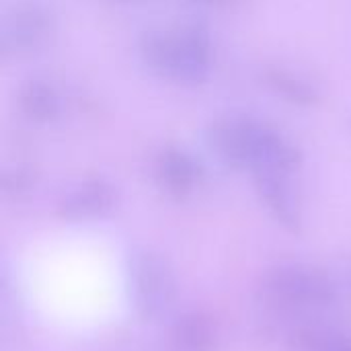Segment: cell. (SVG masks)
Instances as JSON below:
<instances>
[{
    "mask_svg": "<svg viewBox=\"0 0 351 351\" xmlns=\"http://www.w3.org/2000/svg\"><path fill=\"white\" fill-rule=\"evenodd\" d=\"M35 185V173L27 167H14L2 173L0 177V189L6 197H23L27 195Z\"/></svg>",
    "mask_w": 351,
    "mask_h": 351,
    "instance_id": "cell-12",
    "label": "cell"
},
{
    "mask_svg": "<svg viewBox=\"0 0 351 351\" xmlns=\"http://www.w3.org/2000/svg\"><path fill=\"white\" fill-rule=\"evenodd\" d=\"M171 343L177 351H216L218 327L204 311H185L171 325Z\"/></svg>",
    "mask_w": 351,
    "mask_h": 351,
    "instance_id": "cell-9",
    "label": "cell"
},
{
    "mask_svg": "<svg viewBox=\"0 0 351 351\" xmlns=\"http://www.w3.org/2000/svg\"><path fill=\"white\" fill-rule=\"evenodd\" d=\"M19 105L25 117L35 123H49L62 111V101L56 86L41 78H33L21 88Z\"/></svg>",
    "mask_w": 351,
    "mask_h": 351,
    "instance_id": "cell-10",
    "label": "cell"
},
{
    "mask_svg": "<svg viewBox=\"0 0 351 351\" xmlns=\"http://www.w3.org/2000/svg\"><path fill=\"white\" fill-rule=\"evenodd\" d=\"M53 33V16L47 8L25 4L12 8L0 25V49L4 56L27 53L45 45Z\"/></svg>",
    "mask_w": 351,
    "mask_h": 351,
    "instance_id": "cell-5",
    "label": "cell"
},
{
    "mask_svg": "<svg viewBox=\"0 0 351 351\" xmlns=\"http://www.w3.org/2000/svg\"><path fill=\"white\" fill-rule=\"evenodd\" d=\"M208 146L232 169L290 175L302 162L300 150L274 128L253 119H222L208 130Z\"/></svg>",
    "mask_w": 351,
    "mask_h": 351,
    "instance_id": "cell-1",
    "label": "cell"
},
{
    "mask_svg": "<svg viewBox=\"0 0 351 351\" xmlns=\"http://www.w3.org/2000/svg\"><path fill=\"white\" fill-rule=\"evenodd\" d=\"M265 84L280 97H284L286 101L300 105V107H308L315 105L319 101V90L313 82L300 78L298 74H292L288 70L282 68H269L263 74Z\"/></svg>",
    "mask_w": 351,
    "mask_h": 351,
    "instance_id": "cell-11",
    "label": "cell"
},
{
    "mask_svg": "<svg viewBox=\"0 0 351 351\" xmlns=\"http://www.w3.org/2000/svg\"><path fill=\"white\" fill-rule=\"evenodd\" d=\"M140 56L156 76L181 84H195L210 74L212 41L199 27L152 31L142 37Z\"/></svg>",
    "mask_w": 351,
    "mask_h": 351,
    "instance_id": "cell-2",
    "label": "cell"
},
{
    "mask_svg": "<svg viewBox=\"0 0 351 351\" xmlns=\"http://www.w3.org/2000/svg\"><path fill=\"white\" fill-rule=\"evenodd\" d=\"M115 206L117 189L105 179H88L62 197L58 216L72 224L95 222L107 218Z\"/></svg>",
    "mask_w": 351,
    "mask_h": 351,
    "instance_id": "cell-6",
    "label": "cell"
},
{
    "mask_svg": "<svg viewBox=\"0 0 351 351\" xmlns=\"http://www.w3.org/2000/svg\"><path fill=\"white\" fill-rule=\"evenodd\" d=\"M261 294L284 315H313L335 306L339 286L325 269L308 263H280L261 280Z\"/></svg>",
    "mask_w": 351,
    "mask_h": 351,
    "instance_id": "cell-3",
    "label": "cell"
},
{
    "mask_svg": "<svg viewBox=\"0 0 351 351\" xmlns=\"http://www.w3.org/2000/svg\"><path fill=\"white\" fill-rule=\"evenodd\" d=\"M255 189L261 202L265 204L271 218L286 228L288 232H300L302 228V206L300 197L288 181L284 173L257 171L255 173Z\"/></svg>",
    "mask_w": 351,
    "mask_h": 351,
    "instance_id": "cell-7",
    "label": "cell"
},
{
    "mask_svg": "<svg viewBox=\"0 0 351 351\" xmlns=\"http://www.w3.org/2000/svg\"><path fill=\"white\" fill-rule=\"evenodd\" d=\"M154 175L165 193L175 199L191 195L202 179L199 162L183 148H165L154 162Z\"/></svg>",
    "mask_w": 351,
    "mask_h": 351,
    "instance_id": "cell-8",
    "label": "cell"
},
{
    "mask_svg": "<svg viewBox=\"0 0 351 351\" xmlns=\"http://www.w3.org/2000/svg\"><path fill=\"white\" fill-rule=\"evenodd\" d=\"M315 351H351V337L335 329Z\"/></svg>",
    "mask_w": 351,
    "mask_h": 351,
    "instance_id": "cell-13",
    "label": "cell"
},
{
    "mask_svg": "<svg viewBox=\"0 0 351 351\" xmlns=\"http://www.w3.org/2000/svg\"><path fill=\"white\" fill-rule=\"evenodd\" d=\"M125 286L134 313L142 321H158L177 300V278L169 261L152 249H132L125 259Z\"/></svg>",
    "mask_w": 351,
    "mask_h": 351,
    "instance_id": "cell-4",
    "label": "cell"
},
{
    "mask_svg": "<svg viewBox=\"0 0 351 351\" xmlns=\"http://www.w3.org/2000/svg\"><path fill=\"white\" fill-rule=\"evenodd\" d=\"M350 286H351V276H350Z\"/></svg>",
    "mask_w": 351,
    "mask_h": 351,
    "instance_id": "cell-14",
    "label": "cell"
}]
</instances>
